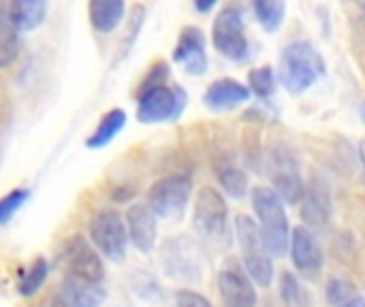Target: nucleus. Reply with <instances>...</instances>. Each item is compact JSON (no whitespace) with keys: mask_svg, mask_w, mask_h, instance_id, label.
Segmentation results:
<instances>
[{"mask_svg":"<svg viewBox=\"0 0 365 307\" xmlns=\"http://www.w3.org/2000/svg\"><path fill=\"white\" fill-rule=\"evenodd\" d=\"M227 203L216 188L205 186L195 203V229L207 241H222L227 235Z\"/></svg>","mask_w":365,"mask_h":307,"instance_id":"8","label":"nucleus"},{"mask_svg":"<svg viewBox=\"0 0 365 307\" xmlns=\"http://www.w3.org/2000/svg\"><path fill=\"white\" fill-rule=\"evenodd\" d=\"M19 53V28L9 19L6 11L0 13V66H9Z\"/></svg>","mask_w":365,"mask_h":307,"instance_id":"23","label":"nucleus"},{"mask_svg":"<svg viewBox=\"0 0 365 307\" xmlns=\"http://www.w3.org/2000/svg\"><path fill=\"white\" fill-rule=\"evenodd\" d=\"M359 113H361V118H364V122H365V100L361 103V107H359Z\"/></svg>","mask_w":365,"mask_h":307,"instance_id":"36","label":"nucleus"},{"mask_svg":"<svg viewBox=\"0 0 365 307\" xmlns=\"http://www.w3.org/2000/svg\"><path fill=\"white\" fill-rule=\"evenodd\" d=\"M252 9H255V15H257L259 24L267 32H276L284 21L287 4L282 0H257L252 4Z\"/></svg>","mask_w":365,"mask_h":307,"instance_id":"25","label":"nucleus"},{"mask_svg":"<svg viewBox=\"0 0 365 307\" xmlns=\"http://www.w3.org/2000/svg\"><path fill=\"white\" fill-rule=\"evenodd\" d=\"M66 263H68V274L83 278L88 282L101 284L105 269H103V261L96 254V250L83 239V237H73L66 246Z\"/></svg>","mask_w":365,"mask_h":307,"instance_id":"12","label":"nucleus"},{"mask_svg":"<svg viewBox=\"0 0 365 307\" xmlns=\"http://www.w3.org/2000/svg\"><path fill=\"white\" fill-rule=\"evenodd\" d=\"M167 248H171V254H165V267L169 271V276L173 278H188V274H197L199 267H197V259L190 256V259H182L190 252V246L182 244V241H173V244H167Z\"/></svg>","mask_w":365,"mask_h":307,"instance_id":"22","label":"nucleus"},{"mask_svg":"<svg viewBox=\"0 0 365 307\" xmlns=\"http://www.w3.org/2000/svg\"><path fill=\"white\" fill-rule=\"evenodd\" d=\"M192 182L186 175H169L158 179L148 192L150 209L165 220H180L186 212Z\"/></svg>","mask_w":365,"mask_h":307,"instance_id":"6","label":"nucleus"},{"mask_svg":"<svg viewBox=\"0 0 365 307\" xmlns=\"http://www.w3.org/2000/svg\"><path fill=\"white\" fill-rule=\"evenodd\" d=\"M252 209L259 218V229L263 235V241L274 259H280L287 254L291 244V229L289 218L284 212V201L276 194L274 188L257 186L250 192Z\"/></svg>","mask_w":365,"mask_h":307,"instance_id":"2","label":"nucleus"},{"mask_svg":"<svg viewBox=\"0 0 365 307\" xmlns=\"http://www.w3.org/2000/svg\"><path fill=\"white\" fill-rule=\"evenodd\" d=\"M353 43L357 53H365V2L357 4V15L353 17Z\"/></svg>","mask_w":365,"mask_h":307,"instance_id":"30","label":"nucleus"},{"mask_svg":"<svg viewBox=\"0 0 365 307\" xmlns=\"http://www.w3.org/2000/svg\"><path fill=\"white\" fill-rule=\"evenodd\" d=\"M359 158H361V162H364V169H365V139L361 141V145H359Z\"/></svg>","mask_w":365,"mask_h":307,"instance_id":"35","label":"nucleus"},{"mask_svg":"<svg viewBox=\"0 0 365 307\" xmlns=\"http://www.w3.org/2000/svg\"><path fill=\"white\" fill-rule=\"evenodd\" d=\"M272 182L276 194L291 205L302 203L306 186L299 175L297 160L287 152V150H276L272 154Z\"/></svg>","mask_w":365,"mask_h":307,"instance_id":"10","label":"nucleus"},{"mask_svg":"<svg viewBox=\"0 0 365 307\" xmlns=\"http://www.w3.org/2000/svg\"><path fill=\"white\" fill-rule=\"evenodd\" d=\"M60 297L68 307H101L107 299V293L101 284L88 282L83 278L66 274L62 280Z\"/></svg>","mask_w":365,"mask_h":307,"instance_id":"17","label":"nucleus"},{"mask_svg":"<svg viewBox=\"0 0 365 307\" xmlns=\"http://www.w3.org/2000/svg\"><path fill=\"white\" fill-rule=\"evenodd\" d=\"M124 126H126V113H124V109H111V111H107V113L101 118L96 130L88 137L86 145H88L90 150H101V147L109 145V143L113 141V137H115Z\"/></svg>","mask_w":365,"mask_h":307,"instance_id":"21","label":"nucleus"},{"mask_svg":"<svg viewBox=\"0 0 365 307\" xmlns=\"http://www.w3.org/2000/svg\"><path fill=\"white\" fill-rule=\"evenodd\" d=\"M212 43L216 51L233 62H244L250 53V45L244 28V13L235 4H227L214 19Z\"/></svg>","mask_w":365,"mask_h":307,"instance_id":"5","label":"nucleus"},{"mask_svg":"<svg viewBox=\"0 0 365 307\" xmlns=\"http://www.w3.org/2000/svg\"><path fill=\"white\" fill-rule=\"evenodd\" d=\"M4 11L19 30H34L45 21L47 2L45 0H13L6 4Z\"/></svg>","mask_w":365,"mask_h":307,"instance_id":"19","label":"nucleus"},{"mask_svg":"<svg viewBox=\"0 0 365 307\" xmlns=\"http://www.w3.org/2000/svg\"><path fill=\"white\" fill-rule=\"evenodd\" d=\"M126 4L122 0H92L88 11H90V21L96 32H111L118 28V24L124 17Z\"/></svg>","mask_w":365,"mask_h":307,"instance_id":"20","label":"nucleus"},{"mask_svg":"<svg viewBox=\"0 0 365 307\" xmlns=\"http://www.w3.org/2000/svg\"><path fill=\"white\" fill-rule=\"evenodd\" d=\"M212 6H216V2H195V9H197V11H201V13L210 11Z\"/></svg>","mask_w":365,"mask_h":307,"instance_id":"34","label":"nucleus"},{"mask_svg":"<svg viewBox=\"0 0 365 307\" xmlns=\"http://www.w3.org/2000/svg\"><path fill=\"white\" fill-rule=\"evenodd\" d=\"M173 60L184 66L188 75H203L207 71L205 34L197 26H186L173 49Z\"/></svg>","mask_w":365,"mask_h":307,"instance_id":"11","label":"nucleus"},{"mask_svg":"<svg viewBox=\"0 0 365 307\" xmlns=\"http://www.w3.org/2000/svg\"><path fill=\"white\" fill-rule=\"evenodd\" d=\"M342 307H365V295H357L355 299H351L346 306Z\"/></svg>","mask_w":365,"mask_h":307,"instance_id":"33","label":"nucleus"},{"mask_svg":"<svg viewBox=\"0 0 365 307\" xmlns=\"http://www.w3.org/2000/svg\"><path fill=\"white\" fill-rule=\"evenodd\" d=\"M47 271H49V265L45 259H36L26 271L19 274V280H17V293L21 297H32L34 293H38V288L43 286V282L47 280Z\"/></svg>","mask_w":365,"mask_h":307,"instance_id":"26","label":"nucleus"},{"mask_svg":"<svg viewBox=\"0 0 365 307\" xmlns=\"http://www.w3.org/2000/svg\"><path fill=\"white\" fill-rule=\"evenodd\" d=\"M248 98H250V88L244 85V83H240L237 79H231V77H225V79L214 81L205 90V94H203V103L212 111H229V109H235V107L248 103Z\"/></svg>","mask_w":365,"mask_h":307,"instance_id":"16","label":"nucleus"},{"mask_svg":"<svg viewBox=\"0 0 365 307\" xmlns=\"http://www.w3.org/2000/svg\"><path fill=\"white\" fill-rule=\"evenodd\" d=\"M302 218L308 229H323L331 218V194L321 177H312L302 199Z\"/></svg>","mask_w":365,"mask_h":307,"instance_id":"14","label":"nucleus"},{"mask_svg":"<svg viewBox=\"0 0 365 307\" xmlns=\"http://www.w3.org/2000/svg\"><path fill=\"white\" fill-rule=\"evenodd\" d=\"M235 237L242 254L244 269L257 282V286L267 288L274 280V265H272V254L263 241L261 229L248 218V216H237L235 218Z\"/></svg>","mask_w":365,"mask_h":307,"instance_id":"4","label":"nucleus"},{"mask_svg":"<svg viewBox=\"0 0 365 307\" xmlns=\"http://www.w3.org/2000/svg\"><path fill=\"white\" fill-rule=\"evenodd\" d=\"M291 259L297 271L302 274H319L323 269L325 256L319 239L308 227H295L291 233Z\"/></svg>","mask_w":365,"mask_h":307,"instance_id":"13","label":"nucleus"},{"mask_svg":"<svg viewBox=\"0 0 365 307\" xmlns=\"http://www.w3.org/2000/svg\"><path fill=\"white\" fill-rule=\"evenodd\" d=\"M90 237L92 244L111 261H124L126 244H128V227L122 216L113 209L98 212L90 222Z\"/></svg>","mask_w":365,"mask_h":307,"instance_id":"7","label":"nucleus"},{"mask_svg":"<svg viewBox=\"0 0 365 307\" xmlns=\"http://www.w3.org/2000/svg\"><path fill=\"white\" fill-rule=\"evenodd\" d=\"M278 75L291 94H304L325 75V60L308 41H293L282 49Z\"/></svg>","mask_w":365,"mask_h":307,"instance_id":"3","label":"nucleus"},{"mask_svg":"<svg viewBox=\"0 0 365 307\" xmlns=\"http://www.w3.org/2000/svg\"><path fill=\"white\" fill-rule=\"evenodd\" d=\"M126 227H128V237L139 252H152L154 250L158 227H156V214L150 209V205L128 207Z\"/></svg>","mask_w":365,"mask_h":307,"instance_id":"15","label":"nucleus"},{"mask_svg":"<svg viewBox=\"0 0 365 307\" xmlns=\"http://www.w3.org/2000/svg\"><path fill=\"white\" fill-rule=\"evenodd\" d=\"M28 199H30V190H26V188H15L9 194H4L0 201V224H9L11 218L21 209V205Z\"/></svg>","mask_w":365,"mask_h":307,"instance_id":"28","label":"nucleus"},{"mask_svg":"<svg viewBox=\"0 0 365 307\" xmlns=\"http://www.w3.org/2000/svg\"><path fill=\"white\" fill-rule=\"evenodd\" d=\"M325 293H327V301L336 307L346 306L351 299L357 297V295H355V286H353L349 280H344V278H334V280H329Z\"/></svg>","mask_w":365,"mask_h":307,"instance_id":"29","label":"nucleus"},{"mask_svg":"<svg viewBox=\"0 0 365 307\" xmlns=\"http://www.w3.org/2000/svg\"><path fill=\"white\" fill-rule=\"evenodd\" d=\"M280 297H282L284 307H312V295L306 291V286L291 271L282 274Z\"/></svg>","mask_w":365,"mask_h":307,"instance_id":"24","label":"nucleus"},{"mask_svg":"<svg viewBox=\"0 0 365 307\" xmlns=\"http://www.w3.org/2000/svg\"><path fill=\"white\" fill-rule=\"evenodd\" d=\"M41 307H68V306L64 303V299H62V297H53V299H47V301H45Z\"/></svg>","mask_w":365,"mask_h":307,"instance_id":"32","label":"nucleus"},{"mask_svg":"<svg viewBox=\"0 0 365 307\" xmlns=\"http://www.w3.org/2000/svg\"><path fill=\"white\" fill-rule=\"evenodd\" d=\"M175 307H212V303L195 291H178Z\"/></svg>","mask_w":365,"mask_h":307,"instance_id":"31","label":"nucleus"},{"mask_svg":"<svg viewBox=\"0 0 365 307\" xmlns=\"http://www.w3.org/2000/svg\"><path fill=\"white\" fill-rule=\"evenodd\" d=\"M167 64L152 66L150 75L143 79L137 94V120L141 124L173 122L182 115L186 107V92L178 83H165Z\"/></svg>","mask_w":365,"mask_h":307,"instance_id":"1","label":"nucleus"},{"mask_svg":"<svg viewBox=\"0 0 365 307\" xmlns=\"http://www.w3.org/2000/svg\"><path fill=\"white\" fill-rule=\"evenodd\" d=\"M212 169L214 175L218 179V184L222 186V190L233 197V199H242L248 192V175L235 165V160L227 154H216L212 160Z\"/></svg>","mask_w":365,"mask_h":307,"instance_id":"18","label":"nucleus"},{"mask_svg":"<svg viewBox=\"0 0 365 307\" xmlns=\"http://www.w3.org/2000/svg\"><path fill=\"white\" fill-rule=\"evenodd\" d=\"M248 83H250V92H255L261 98H269L276 92V79H274L272 66H259L250 71Z\"/></svg>","mask_w":365,"mask_h":307,"instance_id":"27","label":"nucleus"},{"mask_svg":"<svg viewBox=\"0 0 365 307\" xmlns=\"http://www.w3.org/2000/svg\"><path fill=\"white\" fill-rule=\"evenodd\" d=\"M218 293L225 307H257V288L246 269L229 263L218 271Z\"/></svg>","mask_w":365,"mask_h":307,"instance_id":"9","label":"nucleus"}]
</instances>
